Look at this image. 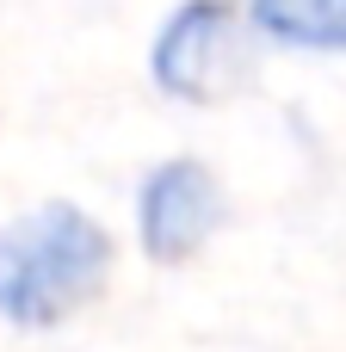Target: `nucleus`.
<instances>
[{"instance_id": "f257e3e1", "label": "nucleus", "mask_w": 346, "mask_h": 352, "mask_svg": "<svg viewBox=\"0 0 346 352\" xmlns=\"http://www.w3.org/2000/svg\"><path fill=\"white\" fill-rule=\"evenodd\" d=\"M111 229L93 210L68 198L19 210L12 223H0V322L25 334L74 322L111 285Z\"/></svg>"}, {"instance_id": "f03ea898", "label": "nucleus", "mask_w": 346, "mask_h": 352, "mask_svg": "<svg viewBox=\"0 0 346 352\" xmlns=\"http://www.w3.org/2000/svg\"><path fill=\"white\" fill-rule=\"evenodd\" d=\"M260 31L241 0H173L149 37V87L173 105H223L260 68Z\"/></svg>"}, {"instance_id": "7ed1b4c3", "label": "nucleus", "mask_w": 346, "mask_h": 352, "mask_svg": "<svg viewBox=\"0 0 346 352\" xmlns=\"http://www.w3.org/2000/svg\"><path fill=\"white\" fill-rule=\"evenodd\" d=\"M229 223V186L210 161L198 155H167L136 179L130 198V235L155 266H186L198 260Z\"/></svg>"}, {"instance_id": "20e7f679", "label": "nucleus", "mask_w": 346, "mask_h": 352, "mask_svg": "<svg viewBox=\"0 0 346 352\" xmlns=\"http://www.w3.org/2000/svg\"><path fill=\"white\" fill-rule=\"evenodd\" d=\"M254 31L285 50L346 56V0H241Z\"/></svg>"}]
</instances>
